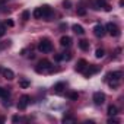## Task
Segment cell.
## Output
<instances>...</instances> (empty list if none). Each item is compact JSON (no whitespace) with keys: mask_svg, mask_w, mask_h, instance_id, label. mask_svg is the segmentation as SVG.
<instances>
[{"mask_svg":"<svg viewBox=\"0 0 124 124\" xmlns=\"http://www.w3.org/2000/svg\"><path fill=\"white\" fill-rule=\"evenodd\" d=\"M63 6H64L66 9H70V6H72V2H70V0H64V2H63Z\"/></svg>","mask_w":124,"mask_h":124,"instance_id":"cell-24","label":"cell"},{"mask_svg":"<svg viewBox=\"0 0 124 124\" xmlns=\"http://www.w3.org/2000/svg\"><path fill=\"white\" fill-rule=\"evenodd\" d=\"M38 50L41 53H51L53 51V44L50 39H41L38 44Z\"/></svg>","mask_w":124,"mask_h":124,"instance_id":"cell-1","label":"cell"},{"mask_svg":"<svg viewBox=\"0 0 124 124\" xmlns=\"http://www.w3.org/2000/svg\"><path fill=\"white\" fill-rule=\"evenodd\" d=\"M64 88H66V83H64V82H58V83H55V85H54V92L61 93Z\"/></svg>","mask_w":124,"mask_h":124,"instance_id":"cell-12","label":"cell"},{"mask_svg":"<svg viewBox=\"0 0 124 124\" xmlns=\"http://www.w3.org/2000/svg\"><path fill=\"white\" fill-rule=\"evenodd\" d=\"M69 98H70L72 101H76V99L79 98V93H78V92H70V93H69Z\"/></svg>","mask_w":124,"mask_h":124,"instance_id":"cell-20","label":"cell"},{"mask_svg":"<svg viewBox=\"0 0 124 124\" xmlns=\"http://www.w3.org/2000/svg\"><path fill=\"white\" fill-rule=\"evenodd\" d=\"M73 31L76 32V34H79V35H83L85 34V29H83V26H80V25H73Z\"/></svg>","mask_w":124,"mask_h":124,"instance_id":"cell-17","label":"cell"},{"mask_svg":"<svg viewBox=\"0 0 124 124\" xmlns=\"http://www.w3.org/2000/svg\"><path fill=\"white\" fill-rule=\"evenodd\" d=\"M104 9H105V10H111V6H109V5H105Z\"/></svg>","mask_w":124,"mask_h":124,"instance_id":"cell-31","label":"cell"},{"mask_svg":"<svg viewBox=\"0 0 124 124\" xmlns=\"http://www.w3.org/2000/svg\"><path fill=\"white\" fill-rule=\"evenodd\" d=\"M29 16H31V13H29L28 10H25V12L22 13V18H23V21H28V19H29Z\"/></svg>","mask_w":124,"mask_h":124,"instance_id":"cell-23","label":"cell"},{"mask_svg":"<svg viewBox=\"0 0 124 124\" xmlns=\"http://www.w3.org/2000/svg\"><path fill=\"white\" fill-rule=\"evenodd\" d=\"M54 58H55L57 61H61V60H64V57H63V54H55V55H54Z\"/></svg>","mask_w":124,"mask_h":124,"instance_id":"cell-26","label":"cell"},{"mask_svg":"<svg viewBox=\"0 0 124 124\" xmlns=\"http://www.w3.org/2000/svg\"><path fill=\"white\" fill-rule=\"evenodd\" d=\"M2 73H3L5 79H8V80L15 79V73H13V70H10V69H3V70H2Z\"/></svg>","mask_w":124,"mask_h":124,"instance_id":"cell-10","label":"cell"},{"mask_svg":"<svg viewBox=\"0 0 124 124\" xmlns=\"http://www.w3.org/2000/svg\"><path fill=\"white\" fill-rule=\"evenodd\" d=\"M79 48H80L82 51L89 50V42H88L86 39H80V41H79Z\"/></svg>","mask_w":124,"mask_h":124,"instance_id":"cell-14","label":"cell"},{"mask_svg":"<svg viewBox=\"0 0 124 124\" xmlns=\"http://www.w3.org/2000/svg\"><path fill=\"white\" fill-rule=\"evenodd\" d=\"M78 15H80V16H83V15H86V9H83V8H80V9H78Z\"/></svg>","mask_w":124,"mask_h":124,"instance_id":"cell-25","label":"cell"},{"mask_svg":"<svg viewBox=\"0 0 124 124\" xmlns=\"http://www.w3.org/2000/svg\"><path fill=\"white\" fill-rule=\"evenodd\" d=\"M32 16H34L35 19H42V10H41V8H37V9L32 12Z\"/></svg>","mask_w":124,"mask_h":124,"instance_id":"cell-16","label":"cell"},{"mask_svg":"<svg viewBox=\"0 0 124 124\" xmlns=\"http://www.w3.org/2000/svg\"><path fill=\"white\" fill-rule=\"evenodd\" d=\"M12 121H13V123H18V121H21V118H19L18 115H15V117L12 118Z\"/></svg>","mask_w":124,"mask_h":124,"instance_id":"cell-30","label":"cell"},{"mask_svg":"<svg viewBox=\"0 0 124 124\" xmlns=\"http://www.w3.org/2000/svg\"><path fill=\"white\" fill-rule=\"evenodd\" d=\"M105 31H107L109 35H112V37H118V35H120V28H118L115 23H112V22H109V23L105 26Z\"/></svg>","mask_w":124,"mask_h":124,"instance_id":"cell-4","label":"cell"},{"mask_svg":"<svg viewBox=\"0 0 124 124\" xmlns=\"http://www.w3.org/2000/svg\"><path fill=\"white\" fill-rule=\"evenodd\" d=\"M31 102V96L29 95H22L21 99H19V104H18V108L19 109H25Z\"/></svg>","mask_w":124,"mask_h":124,"instance_id":"cell-5","label":"cell"},{"mask_svg":"<svg viewBox=\"0 0 124 124\" xmlns=\"http://www.w3.org/2000/svg\"><path fill=\"white\" fill-rule=\"evenodd\" d=\"M10 41H5V44H0V48H5V47H9Z\"/></svg>","mask_w":124,"mask_h":124,"instance_id":"cell-28","label":"cell"},{"mask_svg":"<svg viewBox=\"0 0 124 124\" xmlns=\"http://www.w3.org/2000/svg\"><path fill=\"white\" fill-rule=\"evenodd\" d=\"M5 25H6V26H13V21H10V19H8V21L5 22Z\"/></svg>","mask_w":124,"mask_h":124,"instance_id":"cell-27","label":"cell"},{"mask_svg":"<svg viewBox=\"0 0 124 124\" xmlns=\"http://www.w3.org/2000/svg\"><path fill=\"white\" fill-rule=\"evenodd\" d=\"M86 66H88V61L86 60H79L78 61V64H76V72H83L85 69H86Z\"/></svg>","mask_w":124,"mask_h":124,"instance_id":"cell-9","label":"cell"},{"mask_svg":"<svg viewBox=\"0 0 124 124\" xmlns=\"http://www.w3.org/2000/svg\"><path fill=\"white\" fill-rule=\"evenodd\" d=\"M41 10H42V18H50V16H51V13H53L51 8H50V6H47V5L41 6Z\"/></svg>","mask_w":124,"mask_h":124,"instance_id":"cell-11","label":"cell"},{"mask_svg":"<svg viewBox=\"0 0 124 124\" xmlns=\"http://www.w3.org/2000/svg\"><path fill=\"white\" fill-rule=\"evenodd\" d=\"M92 99H93L95 105H102V104L105 102V95H104L102 92H95Z\"/></svg>","mask_w":124,"mask_h":124,"instance_id":"cell-6","label":"cell"},{"mask_svg":"<svg viewBox=\"0 0 124 124\" xmlns=\"http://www.w3.org/2000/svg\"><path fill=\"white\" fill-rule=\"evenodd\" d=\"M104 54H105V51H104L102 48H98L96 53H95V57H96V58H101V57H104Z\"/></svg>","mask_w":124,"mask_h":124,"instance_id":"cell-19","label":"cell"},{"mask_svg":"<svg viewBox=\"0 0 124 124\" xmlns=\"http://www.w3.org/2000/svg\"><path fill=\"white\" fill-rule=\"evenodd\" d=\"M107 5V0H93V9H101Z\"/></svg>","mask_w":124,"mask_h":124,"instance_id":"cell-13","label":"cell"},{"mask_svg":"<svg viewBox=\"0 0 124 124\" xmlns=\"http://www.w3.org/2000/svg\"><path fill=\"white\" fill-rule=\"evenodd\" d=\"M107 114H108L109 117L117 115V107H115V105H109V107H108V109H107Z\"/></svg>","mask_w":124,"mask_h":124,"instance_id":"cell-15","label":"cell"},{"mask_svg":"<svg viewBox=\"0 0 124 124\" xmlns=\"http://www.w3.org/2000/svg\"><path fill=\"white\" fill-rule=\"evenodd\" d=\"M29 85H31V83H29L28 80H21V82H19V86H21V88H28Z\"/></svg>","mask_w":124,"mask_h":124,"instance_id":"cell-22","label":"cell"},{"mask_svg":"<svg viewBox=\"0 0 124 124\" xmlns=\"http://www.w3.org/2000/svg\"><path fill=\"white\" fill-rule=\"evenodd\" d=\"M0 72H2V69H0Z\"/></svg>","mask_w":124,"mask_h":124,"instance_id":"cell-33","label":"cell"},{"mask_svg":"<svg viewBox=\"0 0 124 124\" xmlns=\"http://www.w3.org/2000/svg\"><path fill=\"white\" fill-rule=\"evenodd\" d=\"M37 72L41 73V72H53V67H51V63L48 60H41L38 63V67H37Z\"/></svg>","mask_w":124,"mask_h":124,"instance_id":"cell-2","label":"cell"},{"mask_svg":"<svg viewBox=\"0 0 124 124\" xmlns=\"http://www.w3.org/2000/svg\"><path fill=\"white\" fill-rule=\"evenodd\" d=\"M63 121H75V118H73V117H64Z\"/></svg>","mask_w":124,"mask_h":124,"instance_id":"cell-29","label":"cell"},{"mask_svg":"<svg viewBox=\"0 0 124 124\" xmlns=\"http://www.w3.org/2000/svg\"><path fill=\"white\" fill-rule=\"evenodd\" d=\"M121 72H112V73H109L107 78H109V79H112L111 82H109V86L111 88H117L118 86V82H120V79H121Z\"/></svg>","mask_w":124,"mask_h":124,"instance_id":"cell-3","label":"cell"},{"mask_svg":"<svg viewBox=\"0 0 124 124\" xmlns=\"http://www.w3.org/2000/svg\"><path fill=\"white\" fill-rule=\"evenodd\" d=\"M8 96H9V91L0 86V98H8Z\"/></svg>","mask_w":124,"mask_h":124,"instance_id":"cell-18","label":"cell"},{"mask_svg":"<svg viewBox=\"0 0 124 124\" xmlns=\"http://www.w3.org/2000/svg\"><path fill=\"white\" fill-rule=\"evenodd\" d=\"M105 26L104 25H95V28H93V34H95V37H104L105 35Z\"/></svg>","mask_w":124,"mask_h":124,"instance_id":"cell-7","label":"cell"},{"mask_svg":"<svg viewBox=\"0 0 124 124\" xmlns=\"http://www.w3.org/2000/svg\"><path fill=\"white\" fill-rule=\"evenodd\" d=\"M6 34V25L5 23H0V37H3Z\"/></svg>","mask_w":124,"mask_h":124,"instance_id":"cell-21","label":"cell"},{"mask_svg":"<svg viewBox=\"0 0 124 124\" xmlns=\"http://www.w3.org/2000/svg\"><path fill=\"white\" fill-rule=\"evenodd\" d=\"M5 123V117L3 115H0V124H3Z\"/></svg>","mask_w":124,"mask_h":124,"instance_id":"cell-32","label":"cell"},{"mask_svg":"<svg viewBox=\"0 0 124 124\" xmlns=\"http://www.w3.org/2000/svg\"><path fill=\"white\" fill-rule=\"evenodd\" d=\"M60 45H61V47H70V45H72V38L67 37V35L61 37V38H60Z\"/></svg>","mask_w":124,"mask_h":124,"instance_id":"cell-8","label":"cell"}]
</instances>
